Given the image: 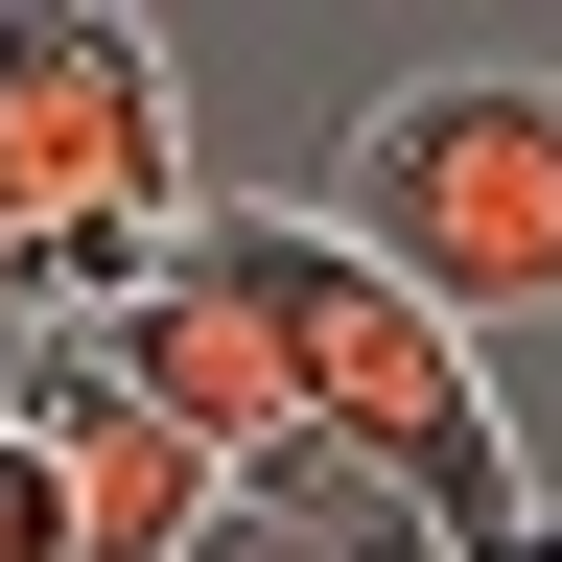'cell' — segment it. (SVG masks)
Segmentation results:
<instances>
[{
    "instance_id": "obj_7",
    "label": "cell",
    "mask_w": 562,
    "mask_h": 562,
    "mask_svg": "<svg viewBox=\"0 0 562 562\" xmlns=\"http://www.w3.org/2000/svg\"><path fill=\"white\" fill-rule=\"evenodd\" d=\"M24 328H47V258H24V235H0V351H24Z\"/></svg>"
},
{
    "instance_id": "obj_3",
    "label": "cell",
    "mask_w": 562,
    "mask_h": 562,
    "mask_svg": "<svg viewBox=\"0 0 562 562\" xmlns=\"http://www.w3.org/2000/svg\"><path fill=\"white\" fill-rule=\"evenodd\" d=\"M0 422L70 469V562H188L211 539V446L117 375L94 328H24V351H0Z\"/></svg>"
},
{
    "instance_id": "obj_6",
    "label": "cell",
    "mask_w": 562,
    "mask_h": 562,
    "mask_svg": "<svg viewBox=\"0 0 562 562\" xmlns=\"http://www.w3.org/2000/svg\"><path fill=\"white\" fill-rule=\"evenodd\" d=\"M0 562H70V469L24 446V422H0Z\"/></svg>"
},
{
    "instance_id": "obj_5",
    "label": "cell",
    "mask_w": 562,
    "mask_h": 562,
    "mask_svg": "<svg viewBox=\"0 0 562 562\" xmlns=\"http://www.w3.org/2000/svg\"><path fill=\"white\" fill-rule=\"evenodd\" d=\"M188 562H446V539H422V492H398L375 446H281V469L211 492V539H188Z\"/></svg>"
},
{
    "instance_id": "obj_4",
    "label": "cell",
    "mask_w": 562,
    "mask_h": 562,
    "mask_svg": "<svg viewBox=\"0 0 562 562\" xmlns=\"http://www.w3.org/2000/svg\"><path fill=\"white\" fill-rule=\"evenodd\" d=\"M94 351H117V375H140V398H165V422H188V446H211V492H235V469H281V446H305V398H281V351H258V305H235V281H188V258H165V281H140V305H117Z\"/></svg>"
},
{
    "instance_id": "obj_2",
    "label": "cell",
    "mask_w": 562,
    "mask_h": 562,
    "mask_svg": "<svg viewBox=\"0 0 562 562\" xmlns=\"http://www.w3.org/2000/svg\"><path fill=\"white\" fill-rule=\"evenodd\" d=\"M328 235L375 258L398 305H446L469 351L562 328V70H422V94H375Z\"/></svg>"
},
{
    "instance_id": "obj_1",
    "label": "cell",
    "mask_w": 562,
    "mask_h": 562,
    "mask_svg": "<svg viewBox=\"0 0 562 562\" xmlns=\"http://www.w3.org/2000/svg\"><path fill=\"white\" fill-rule=\"evenodd\" d=\"M0 235L47 258V328H117L188 258V94L117 0H0Z\"/></svg>"
}]
</instances>
